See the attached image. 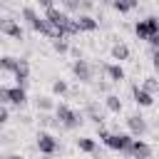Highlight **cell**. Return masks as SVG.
<instances>
[{"instance_id": "1", "label": "cell", "mask_w": 159, "mask_h": 159, "mask_svg": "<svg viewBox=\"0 0 159 159\" xmlns=\"http://www.w3.org/2000/svg\"><path fill=\"white\" fill-rule=\"evenodd\" d=\"M55 119H57V124L65 127V129H77V127L82 124V114L75 112V109L67 107V104H55Z\"/></svg>"}, {"instance_id": "2", "label": "cell", "mask_w": 159, "mask_h": 159, "mask_svg": "<svg viewBox=\"0 0 159 159\" xmlns=\"http://www.w3.org/2000/svg\"><path fill=\"white\" fill-rule=\"evenodd\" d=\"M27 99L25 94V87L15 84V87H0V102L2 104H15V107H22Z\"/></svg>"}, {"instance_id": "3", "label": "cell", "mask_w": 159, "mask_h": 159, "mask_svg": "<svg viewBox=\"0 0 159 159\" xmlns=\"http://www.w3.org/2000/svg\"><path fill=\"white\" fill-rule=\"evenodd\" d=\"M124 154H129V157H134V159H149V157H152V147H149L142 137H132V144H129V149H127Z\"/></svg>"}, {"instance_id": "4", "label": "cell", "mask_w": 159, "mask_h": 159, "mask_svg": "<svg viewBox=\"0 0 159 159\" xmlns=\"http://www.w3.org/2000/svg\"><path fill=\"white\" fill-rule=\"evenodd\" d=\"M72 75L77 77V82H82V84H87V82H92V65L87 62V60H75L72 62Z\"/></svg>"}, {"instance_id": "5", "label": "cell", "mask_w": 159, "mask_h": 159, "mask_svg": "<svg viewBox=\"0 0 159 159\" xmlns=\"http://www.w3.org/2000/svg\"><path fill=\"white\" fill-rule=\"evenodd\" d=\"M37 149H40V154H55L60 149V142L50 132H40L37 134Z\"/></svg>"}, {"instance_id": "6", "label": "cell", "mask_w": 159, "mask_h": 159, "mask_svg": "<svg viewBox=\"0 0 159 159\" xmlns=\"http://www.w3.org/2000/svg\"><path fill=\"white\" fill-rule=\"evenodd\" d=\"M104 144L109 147V149H114V152H127L129 149V144H132V134H107V139H104Z\"/></svg>"}, {"instance_id": "7", "label": "cell", "mask_w": 159, "mask_h": 159, "mask_svg": "<svg viewBox=\"0 0 159 159\" xmlns=\"http://www.w3.org/2000/svg\"><path fill=\"white\" fill-rule=\"evenodd\" d=\"M127 127H129L132 137H144V134L149 132V127H147V119H144L142 114H129V117H127Z\"/></svg>"}, {"instance_id": "8", "label": "cell", "mask_w": 159, "mask_h": 159, "mask_svg": "<svg viewBox=\"0 0 159 159\" xmlns=\"http://www.w3.org/2000/svg\"><path fill=\"white\" fill-rule=\"evenodd\" d=\"M0 32H2V35H7V37H12V40H22V37H25V30H22L12 17L0 20Z\"/></svg>"}, {"instance_id": "9", "label": "cell", "mask_w": 159, "mask_h": 159, "mask_svg": "<svg viewBox=\"0 0 159 159\" xmlns=\"http://www.w3.org/2000/svg\"><path fill=\"white\" fill-rule=\"evenodd\" d=\"M67 17H70V15H67L65 10H60V7H47V10H45V20H47L50 25H55V27H62Z\"/></svg>"}, {"instance_id": "10", "label": "cell", "mask_w": 159, "mask_h": 159, "mask_svg": "<svg viewBox=\"0 0 159 159\" xmlns=\"http://www.w3.org/2000/svg\"><path fill=\"white\" fill-rule=\"evenodd\" d=\"M132 97H134V102L139 104V107H152L154 104V94H149L144 87H139V84H134L132 87Z\"/></svg>"}, {"instance_id": "11", "label": "cell", "mask_w": 159, "mask_h": 159, "mask_svg": "<svg viewBox=\"0 0 159 159\" xmlns=\"http://www.w3.org/2000/svg\"><path fill=\"white\" fill-rule=\"evenodd\" d=\"M75 22H77V27H80V32H94L97 27H99V22L92 17V15H87V12H82V15H77L75 17Z\"/></svg>"}, {"instance_id": "12", "label": "cell", "mask_w": 159, "mask_h": 159, "mask_svg": "<svg viewBox=\"0 0 159 159\" xmlns=\"http://www.w3.org/2000/svg\"><path fill=\"white\" fill-rule=\"evenodd\" d=\"M12 75H15V82L20 87H25L27 80H30V65H27V60H17V67H15Z\"/></svg>"}, {"instance_id": "13", "label": "cell", "mask_w": 159, "mask_h": 159, "mask_svg": "<svg viewBox=\"0 0 159 159\" xmlns=\"http://www.w3.org/2000/svg\"><path fill=\"white\" fill-rule=\"evenodd\" d=\"M104 75L109 77V82H122L124 80V67L119 62H109V65H104Z\"/></svg>"}, {"instance_id": "14", "label": "cell", "mask_w": 159, "mask_h": 159, "mask_svg": "<svg viewBox=\"0 0 159 159\" xmlns=\"http://www.w3.org/2000/svg\"><path fill=\"white\" fill-rule=\"evenodd\" d=\"M77 149L84 152V154H97V142L92 137H80L77 139Z\"/></svg>"}, {"instance_id": "15", "label": "cell", "mask_w": 159, "mask_h": 159, "mask_svg": "<svg viewBox=\"0 0 159 159\" xmlns=\"http://www.w3.org/2000/svg\"><path fill=\"white\" fill-rule=\"evenodd\" d=\"M112 60H117V62H122V60H129V47H127L124 42H117V45H112Z\"/></svg>"}, {"instance_id": "16", "label": "cell", "mask_w": 159, "mask_h": 159, "mask_svg": "<svg viewBox=\"0 0 159 159\" xmlns=\"http://www.w3.org/2000/svg\"><path fill=\"white\" fill-rule=\"evenodd\" d=\"M117 12H129V10H134L137 5H139V0H112L109 2Z\"/></svg>"}, {"instance_id": "17", "label": "cell", "mask_w": 159, "mask_h": 159, "mask_svg": "<svg viewBox=\"0 0 159 159\" xmlns=\"http://www.w3.org/2000/svg\"><path fill=\"white\" fill-rule=\"evenodd\" d=\"M104 107H107L109 112H114V114H119L124 104H122V99H119L117 94H107V97H104Z\"/></svg>"}, {"instance_id": "18", "label": "cell", "mask_w": 159, "mask_h": 159, "mask_svg": "<svg viewBox=\"0 0 159 159\" xmlns=\"http://www.w3.org/2000/svg\"><path fill=\"white\" fill-rule=\"evenodd\" d=\"M15 67H17V57H12V55L0 57V72H15Z\"/></svg>"}, {"instance_id": "19", "label": "cell", "mask_w": 159, "mask_h": 159, "mask_svg": "<svg viewBox=\"0 0 159 159\" xmlns=\"http://www.w3.org/2000/svg\"><path fill=\"white\" fill-rule=\"evenodd\" d=\"M87 114H89V119H92V122H94L97 127H99V124L104 122V119H102V112L97 109V104H94V102H89V104H87Z\"/></svg>"}, {"instance_id": "20", "label": "cell", "mask_w": 159, "mask_h": 159, "mask_svg": "<svg viewBox=\"0 0 159 159\" xmlns=\"http://www.w3.org/2000/svg\"><path fill=\"white\" fill-rule=\"evenodd\" d=\"M142 87H144L149 94H157V92H159V80L152 75V77H147V80H144V84H142Z\"/></svg>"}, {"instance_id": "21", "label": "cell", "mask_w": 159, "mask_h": 159, "mask_svg": "<svg viewBox=\"0 0 159 159\" xmlns=\"http://www.w3.org/2000/svg\"><path fill=\"white\" fill-rule=\"evenodd\" d=\"M37 109H40V112H50V109H55L52 97H37Z\"/></svg>"}, {"instance_id": "22", "label": "cell", "mask_w": 159, "mask_h": 159, "mask_svg": "<svg viewBox=\"0 0 159 159\" xmlns=\"http://www.w3.org/2000/svg\"><path fill=\"white\" fill-rule=\"evenodd\" d=\"M134 35H137L139 40H147V37H149V30H147V22H144V20H139V22L134 25Z\"/></svg>"}, {"instance_id": "23", "label": "cell", "mask_w": 159, "mask_h": 159, "mask_svg": "<svg viewBox=\"0 0 159 159\" xmlns=\"http://www.w3.org/2000/svg\"><path fill=\"white\" fill-rule=\"evenodd\" d=\"M144 22H147V30H149V35H154V32H159V20H157L154 15H149V17H144Z\"/></svg>"}, {"instance_id": "24", "label": "cell", "mask_w": 159, "mask_h": 159, "mask_svg": "<svg viewBox=\"0 0 159 159\" xmlns=\"http://www.w3.org/2000/svg\"><path fill=\"white\" fill-rule=\"evenodd\" d=\"M67 89H70V87H67L65 80H55V82H52V92H55V94H67Z\"/></svg>"}, {"instance_id": "25", "label": "cell", "mask_w": 159, "mask_h": 159, "mask_svg": "<svg viewBox=\"0 0 159 159\" xmlns=\"http://www.w3.org/2000/svg\"><path fill=\"white\" fill-rule=\"evenodd\" d=\"M20 15H22V20H25L27 25H30V22H32V20L37 17V12H35V7H22V12H20Z\"/></svg>"}, {"instance_id": "26", "label": "cell", "mask_w": 159, "mask_h": 159, "mask_svg": "<svg viewBox=\"0 0 159 159\" xmlns=\"http://www.w3.org/2000/svg\"><path fill=\"white\" fill-rule=\"evenodd\" d=\"M62 2V7H65V12L70 15V12H77V0H60Z\"/></svg>"}, {"instance_id": "27", "label": "cell", "mask_w": 159, "mask_h": 159, "mask_svg": "<svg viewBox=\"0 0 159 159\" xmlns=\"http://www.w3.org/2000/svg\"><path fill=\"white\" fill-rule=\"evenodd\" d=\"M52 47H55V50H57V52H67V50H70V47H67V42H65V40H52Z\"/></svg>"}, {"instance_id": "28", "label": "cell", "mask_w": 159, "mask_h": 159, "mask_svg": "<svg viewBox=\"0 0 159 159\" xmlns=\"http://www.w3.org/2000/svg\"><path fill=\"white\" fill-rule=\"evenodd\" d=\"M92 7H94L92 0H77V10H84V12H87V10H92Z\"/></svg>"}, {"instance_id": "29", "label": "cell", "mask_w": 159, "mask_h": 159, "mask_svg": "<svg viewBox=\"0 0 159 159\" xmlns=\"http://www.w3.org/2000/svg\"><path fill=\"white\" fill-rule=\"evenodd\" d=\"M7 119H10V112H7V107L0 102V124H5Z\"/></svg>"}, {"instance_id": "30", "label": "cell", "mask_w": 159, "mask_h": 159, "mask_svg": "<svg viewBox=\"0 0 159 159\" xmlns=\"http://www.w3.org/2000/svg\"><path fill=\"white\" fill-rule=\"evenodd\" d=\"M147 42H149L152 47H159V32H154V35H149V37H147Z\"/></svg>"}, {"instance_id": "31", "label": "cell", "mask_w": 159, "mask_h": 159, "mask_svg": "<svg viewBox=\"0 0 159 159\" xmlns=\"http://www.w3.org/2000/svg\"><path fill=\"white\" fill-rule=\"evenodd\" d=\"M37 2H40V7H45V10H47V7H55V0H37Z\"/></svg>"}, {"instance_id": "32", "label": "cell", "mask_w": 159, "mask_h": 159, "mask_svg": "<svg viewBox=\"0 0 159 159\" xmlns=\"http://www.w3.org/2000/svg\"><path fill=\"white\" fill-rule=\"evenodd\" d=\"M7 159H22V157H20V154H12V157H7Z\"/></svg>"}, {"instance_id": "33", "label": "cell", "mask_w": 159, "mask_h": 159, "mask_svg": "<svg viewBox=\"0 0 159 159\" xmlns=\"http://www.w3.org/2000/svg\"><path fill=\"white\" fill-rule=\"evenodd\" d=\"M42 159H52V154H42Z\"/></svg>"}, {"instance_id": "34", "label": "cell", "mask_w": 159, "mask_h": 159, "mask_svg": "<svg viewBox=\"0 0 159 159\" xmlns=\"http://www.w3.org/2000/svg\"><path fill=\"white\" fill-rule=\"evenodd\" d=\"M102 2H112V0H102Z\"/></svg>"}]
</instances>
